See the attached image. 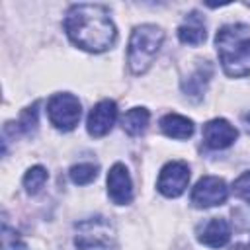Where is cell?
<instances>
[{
  "mask_svg": "<svg viewBox=\"0 0 250 250\" xmlns=\"http://www.w3.org/2000/svg\"><path fill=\"white\" fill-rule=\"evenodd\" d=\"M64 31L76 47L90 53L107 51L117 39V31L107 8L100 4L70 6L64 18Z\"/></svg>",
  "mask_w": 250,
  "mask_h": 250,
  "instance_id": "cell-1",
  "label": "cell"
},
{
  "mask_svg": "<svg viewBox=\"0 0 250 250\" xmlns=\"http://www.w3.org/2000/svg\"><path fill=\"white\" fill-rule=\"evenodd\" d=\"M221 66L227 76L242 78L250 74V27L246 23H227L215 35Z\"/></svg>",
  "mask_w": 250,
  "mask_h": 250,
  "instance_id": "cell-2",
  "label": "cell"
},
{
  "mask_svg": "<svg viewBox=\"0 0 250 250\" xmlns=\"http://www.w3.org/2000/svg\"><path fill=\"white\" fill-rule=\"evenodd\" d=\"M164 31L154 23H143L133 29L127 49V62L133 74H143L148 70V66L160 51Z\"/></svg>",
  "mask_w": 250,
  "mask_h": 250,
  "instance_id": "cell-3",
  "label": "cell"
},
{
  "mask_svg": "<svg viewBox=\"0 0 250 250\" xmlns=\"http://www.w3.org/2000/svg\"><path fill=\"white\" fill-rule=\"evenodd\" d=\"M74 244L78 250H117L115 227L105 217H90L74 225Z\"/></svg>",
  "mask_w": 250,
  "mask_h": 250,
  "instance_id": "cell-4",
  "label": "cell"
},
{
  "mask_svg": "<svg viewBox=\"0 0 250 250\" xmlns=\"http://www.w3.org/2000/svg\"><path fill=\"white\" fill-rule=\"evenodd\" d=\"M47 113H49V121L57 129L72 131L80 121L82 105H80V102L74 94L62 92V94L51 96V100L47 104Z\"/></svg>",
  "mask_w": 250,
  "mask_h": 250,
  "instance_id": "cell-5",
  "label": "cell"
},
{
  "mask_svg": "<svg viewBox=\"0 0 250 250\" xmlns=\"http://www.w3.org/2000/svg\"><path fill=\"white\" fill-rule=\"evenodd\" d=\"M189 182V166L182 160H172L164 164V168L158 174L156 188L166 197H178L186 191Z\"/></svg>",
  "mask_w": 250,
  "mask_h": 250,
  "instance_id": "cell-6",
  "label": "cell"
},
{
  "mask_svg": "<svg viewBox=\"0 0 250 250\" xmlns=\"http://www.w3.org/2000/svg\"><path fill=\"white\" fill-rule=\"evenodd\" d=\"M227 195H229V188L223 178L203 176L191 189V203L199 209H207V207L225 203Z\"/></svg>",
  "mask_w": 250,
  "mask_h": 250,
  "instance_id": "cell-7",
  "label": "cell"
},
{
  "mask_svg": "<svg viewBox=\"0 0 250 250\" xmlns=\"http://www.w3.org/2000/svg\"><path fill=\"white\" fill-rule=\"evenodd\" d=\"M117 119V105L113 100H102L98 102L86 119V129L92 137H104L111 131L113 123Z\"/></svg>",
  "mask_w": 250,
  "mask_h": 250,
  "instance_id": "cell-8",
  "label": "cell"
},
{
  "mask_svg": "<svg viewBox=\"0 0 250 250\" xmlns=\"http://www.w3.org/2000/svg\"><path fill=\"white\" fill-rule=\"evenodd\" d=\"M238 137V131L234 125H230L227 119L217 117L211 119L203 125V143L205 146L213 148V150H221L230 146Z\"/></svg>",
  "mask_w": 250,
  "mask_h": 250,
  "instance_id": "cell-9",
  "label": "cell"
},
{
  "mask_svg": "<svg viewBox=\"0 0 250 250\" xmlns=\"http://www.w3.org/2000/svg\"><path fill=\"white\" fill-rule=\"evenodd\" d=\"M107 193H109L111 201L117 205H127L133 199V184H131V176H129V170L125 168V164L117 162L109 168Z\"/></svg>",
  "mask_w": 250,
  "mask_h": 250,
  "instance_id": "cell-10",
  "label": "cell"
},
{
  "mask_svg": "<svg viewBox=\"0 0 250 250\" xmlns=\"http://www.w3.org/2000/svg\"><path fill=\"white\" fill-rule=\"evenodd\" d=\"M197 238H199L201 244H205L209 248H223L230 238V227H229V223L225 219L213 217L211 221H207L199 229Z\"/></svg>",
  "mask_w": 250,
  "mask_h": 250,
  "instance_id": "cell-11",
  "label": "cell"
},
{
  "mask_svg": "<svg viewBox=\"0 0 250 250\" xmlns=\"http://www.w3.org/2000/svg\"><path fill=\"white\" fill-rule=\"evenodd\" d=\"M207 37V31H205V21H203V16L197 14V12H189L186 18H184V23L178 27V39L186 45H201Z\"/></svg>",
  "mask_w": 250,
  "mask_h": 250,
  "instance_id": "cell-12",
  "label": "cell"
},
{
  "mask_svg": "<svg viewBox=\"0 0 250 250\" xmlns=\"http://www.w3.org/2000/svg\"><path fill=\"white\" fill-rule=\"evenodd\" d=\"M160 129L170 139H189L193 135V121L180 115V113H168L160 119Z\"/></svg>",
  "mask_w": 250,
  "mask_h": 250,
  "instance_id": "cell-13",
  "label": "cell"
},
{
  "mask_svg": "<svg viewBox=\"0 0 250 250\" xmlns=\"http://www.w3.org/2000/svg\"><path fill=\"white\" fill-rule=\"evenodd\" d=\"M211 64L205 61L201 66H197L195 68V72L182 84V88H184V92H186V96H189L191 100H201V96H203V92H205V88H207V82H209V78H211Z\"/></svg>",
  "mask_w": 250,
  "mask_h": 250,
  "instance_id": "cell-14",
  "label": "cell"
},
{
  "mask_svg": "<svg viewBox=\"0 0 250 250\" xmlns=\"http://www.w3.org/2000/svg\"><path fill=\"white\" fill-rule=\"evenodd\" d=\"M148 119H150L148 109H145V107H133V109H129L123 115L121 123H123V129H125L127 135L139 137V135L145 133V129L148 125Z\"/></svg>",
  "mask_w": 250,
  "mask_h": 250,
  "instance_id": "cell-15",
  "label": "cell"
},
{
  "mask_svg": "<svg viewBox=\"0 0 250 250\" xmlns=\"http://www.w3.org/2000/svg\"><path fill=\"white\" fill-rule=\"evenodd\" d=\"M47 170L43 168V166H33V168H29L27 172H25V176H23V188H25V191L29 193V195H35L41 188H43V184L47 182Z\"/></svg>",
  "mask_w": 250,
  "mask_h": 250,
  "instance_id": "cell-16",
  "label": "cell"
},
{
  "mask_svg": "<svg viewBox=\"0 0 250 250\" xmlns=\"http://www.w3.org/2000/svg\"><path fill=\"white\" fill-rule=\"evenodd\" d=\"M68 174L76 186H86L98 176V166L92 162H80V164H74Z\"/></svg>",
  "mask_w": 250,
  "mask_h": 250,
  "instance_id": "cell-17",
  "label": "cell"
},
{
  "mask_svg": "<svg viewBox=\"0 0 250 250\" xmlns=\"http://www.w3.org/2000/svg\"><path fill=\"white\" fill-rule=\"evenodd\" d=\"M14 125H16L14 135H16V133L31 135V133L37 129V104H33L31 107L23 109V111H21V115H20V119H18Z\"/></svg>",
  "mask_w": 250,
  "mask_h": 250,
  "instance_id": "cell-18",
  "label": "cell"
},
{
  "mask_svg": "<svg viewBox=\"0 0 250 250\" xmlns=\"http://www.w3.org/2000/svg\"><path fill=\"white\" fill-rule=\"evenodd\" d=\"M2 250H25V242L21 240V236L8 225H2Z\"/></svg>",
  "mask_w": 250,
  "mask_h": 250,
  "instance_id": "cell-19",
  "label": "cell"
},
{
  "mask_svg": "<svg viewBox=\"0 0 250 250\" xmlns=\"http://www.w3.org/2000/svg\"><path fill=\"white\" fill-rule=\"evenodd\" d=\"M232 191H234L236 197H240L242 201L250 203V172H244V174H240V176L234 180Z\"/></svg>",
  "mask_w": 250,
  "mask_h": 250,
  "instance_id": "cell-20",
  "label": "cell"
},
{
  "mask_svg": "<svg viewBox=\"0 0 250 250\" xmlns=\"http://www.w3.org/2000/svg\"><path fill=\"white\" fill-rule=\"evenodd\" d=\"M230 250H248V244H232Z\"/></svg>",
  "mask_w": 250,
  "mask_h": 250,
  "instance_id": "cell-21",
  "label": "cell"
},
{
  "mask_svg": "<svg viewBox=\"0 0 250 250\" xmlns=\"http://www.w3.org/2000/svg\"><path fill=\"white\" fill-rule=\"evenodd\" d=\"M242 121H244V125H246V129L250 131V113H244V117H242Z\"/></svg>",
  "mask_w": 250,
  "mask_h": 250,
  "instance_id": "cell-22",
  "label": "cell"
}]
</instances>
